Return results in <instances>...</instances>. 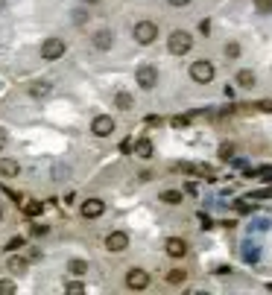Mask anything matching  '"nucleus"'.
Returning a JSON list of instances; mask_svg holds the SVG:
<instances>
[{"instance_id": "obj_34", "label": "nucleus", "mask_w": 272, "mask_h": 295, "mask_svg": "<svg viewBox=\"0 0 272 295\" xmlns=\"http://www.w3.org/2000/svg\"><path fill=\"white\" fill-rule=\"evenodd\" d=\"M0 222H3V208H0Z\"/></svg>"}, {"instance_id": "obj_10", "label": "nucleus", "mask_w": 272, "mask_h": 295, "mask_svg": "<svg viewBox=\"0 0 272 295\" xmlns=\"http://www.w3.org/2000/svg\"><path fill=\"white\" fill-rule=\"evenodd\" d=\"M167 255H170V257H185V255H188V243L179 240V237H170V240H167Z\"/></svg>"}, {"instance_id": "obj_31", "label": "nucleus", "mask_w": 272, "mask_h": 295, "mask_svg": "<svg viewBox=\"0 0 272 295\" xmlns=\"http://www.w3.org/2000/svg\"><path fill=\"white\" fill-rule=\"evenodd\" d=\"M258 108H264V111H272V102H258Z\"/></svg>"}, {"instance_id": "obj_13", "label": "nucleus", "mask_w": 272, "mask_h": 295, "mask_svg": "<svg viewBox=\"0 0 272 295\" xmlns=\"http://www.w3.org/2000/svg\"><path fill=\"white\" fill-rule=\"evenodd\" d=\"M237 85L240 88H255V73L252 70H237Z\"/></svg>"}, {"instance_id": "obj_33", "label": "nucleus", "mask_w": 272, "mask_h": 295, "mask_svg": "<svg viewBox=\"0 0 272 295\" xmlns=\"http://www.w3.org/2000/svg\"><path fill=\"white\" fill-rule=\"evenodd\" d=\"M82 3H100V0H82Z\"/></svg>"}, {"instance_id": "obj_17", "label": "nucleus", "mask_w": 272, "mask_h": 295, "mask_svg": "<svg viewBox=\"0 0 272 295\" xmlns=\"http://www.w3.org/2000/svg\"><path fill=\"white\" fill-rule=\"evenodd\" d=\"M67 272H70V275H85V272H88V263H85V260H70V263H67Z\"/></svg>"}, {"instance_id": "obj_7", "label": "nucleus", "mask_w": 272, "mask_h": 295, "mask_svg": "<svg viewBox=\"0 0 272 295\" xmlns=\"http://www.w3.org/2000/svg\"><path fill=\"white\" fill-rule=\"evenodd\" d=\"M105 249H108V252H126V249H129V234L111 231V234L105 237Z\"/></svg>"}, {"instance_id": "obj_25", "label": "nucleus", "mask_w": 272, "mask_h": 295, "mask_svg": "<svg viewBox=\"0 0 272 295\" xmlns=\"http://www.w3.org/2000/svg\"><path fill=\"white\" fill-rule=\"evenodd\" d=\"M85 18H88L85 9H76V12H73V23H85Z\"/></svg>"}, {"instance_id": "obj_14", "label": "nucleus", "mask_w": 272, "mask_h": 295, "mask_svg": "<svg viewBox=\"0 0 272 295\" xmlns=\"http://www.w3.org/2000/svg\"><path fill=\"white\" fill-rule=\"evenodd\" d=\"M135 155L144 158V161L152 158V143H149V140H138V143H135Z\"/></svg>"}, {"instance_id": "obj_19", "label": "nucleus", "mask_w": 272, "mask_h": 295, "mask_svg": "<svg viewBox=\"0 0 272 295\" xmlns=\"http://www.w3.org/2000/svg\"><path fill=\"white\" fill-rule=\"evenodd\" d=\"M41 211H44L41 202H26V205H23V214H26V216H38Z\"/></svg>"}, {"instance_id": "obj_32", "label": "nucleus", "mask_w": 272, "mask_h": 295, "mask_svg": "<svg viewBox=\"0 0 272 295\" xmlns=\"http://www.w3.org/2000/svg\"><path fill=\"white\" fill-rule=\"evenodd\" d=\"M3 146H6V132L0 129V149H3Z\"/></svg>"}, {"instance_id": "obj_1", "label": "nucleus", "mask_w": 272, "mask_h": 295, "mask_svg": "<svg viewBox=\"0 0 272 295\" xmlns=\"http://www.w3.org/2000/svg\"><path fill=\"white\" fill-rule=\"evenodd\" d=\"M190 47H193V35H190V32H185V29L170 32V38H167V50H170L173 56H185Z\"/></svg>"}, {"instance_id": "obj_26", "label": "nucleus", "mask_w": 272, "mask_h": 295, "mask_svg": "<svg viewBox=\"0 0 272 295\" xmlns=\"http://www.w3.org/2000/svg\"><path fill=\"white\" fill-rule=\"evenodd\" d=\"M231 152H234L231 143H223V146H220V155H223V158H231Z\"/></svg>"}, {"instance_id": "obj_15", "label": "nucleus", "mask_w": 272, "mask_h": 295, "mask_svg": "<svg viewBox=\"0 0 272 295\" xmlns=\"http://www.w3.org/2000/svg\"><path fill=\"white\" fill-rule=\"evenodd\" d=\"M114 102H117V108H123V111H129V108L135 105V99H132V94H126V91H120V94L114 97Z\"/></svg>"}, {"instance_id": "obj_8", "label": "nucleus", "mask_w": 272, "mask_h": 295, "mask_svg": "<svg viewBox=\"0 0 272 295\" xmlns=\"http://www.w3.org/2000/svg\"><path fill=\"white\" fill-rule=\"evenodd\" d=\"M146 284H149V275L144 269H129L126 272V287L129 290H146Z\"/></svg>"}, {"instance_id": "obj_21", "label": "nucleus", "mask_w": 272, "mask_h": 295, "mask_svg": "<svg viewBox=\"0 0 272 295\" xmlns=\"http://www.w3.org/2000/svg\"><path fill=\"white\" fill-rule=\"evenodd\" d=\"M26 269V260L23 257H12L9 260V272H23Z\"/></svg>"}, {"instance_id": "obj_24", "label": "nucleus", "mask_w": 272, "mask_h": 295, "mask_svg": "<svg viewBox=\"0 0 272 295\" xmlns=\"http://www.w3.org/2000/svg\"><path fill=\"white\" fill-rule=\"evenodd\" d=\"M255 6H258L261 15H270L272 12V0H255Z\"/></svg>"}, {"instance_id": "obj_18", "label": "nucleus", "mask_w": 272, "mask_h": 295, "mask_svg": "<svg viewBox=\"0 0 272 295\" xmlns=\"http://www.w3.org/2000/svg\"><path fill=\"white\" fill-rule=\"evenodd\" d=\"M161 202H167V205H179V202H182V193H179V190H164V193H161Z\"/></svg>"}, {"instance_id": "obj_3", "label": "nucleus", "mask_w": 272, "mask_h": 295, "mask_svg": "<svg viewBox=\"0 0 272 295\" xmlns=\"http://www.w3.org/2000/svg\"><path fill=\"white\" fill-rule=\"evenodd\" d=\"M158 38V26L152 20H138L135 23V41L138 44H152Z\"/></svg>"}, {"instance_id": "obj_4", "label": "nucleus", "mask_w": 272, "mask_h": 295, "mask_svg": "<svg viewBox=\"0 0 272 295\" xmlns=\"http://www.w3.org/2000/svg\"><path fill=\"white\" fill-rule=\"evenodd\" d=\"M64 56V41L62 38H47L44 44H41V59L44 61H56V59H62Z\"/></svg>"}, {"instance_id": "obj_2", "label": "nucleus", "mask_w": 272, "mask_h": 295, "mask_svg": "<svg viewBox=\"0 0 272 295\" xmlns=\"http://www.w3.org/2000/svg\"><path fill=\"white\" fill-rule=\"evenodd\" d=\"M214 73H217V70H214V64H211L208 59H199V61L190 64V79L199 82V85H208V82L214 79Z\"/></svg>"}, {"instance_id": "obj_28", "label": "nucleus", "mask_w": 272, "mask_h": 295, "mask_svg": "<svg viewBox=\"0 0 272 295\" xmlns=\"http://www.w3.org/2000/svg\"><path fill=\"white\" fill-rule=\"evenodd\" d=\"M64 290H67V293H82V284H76V281H70V284H67Z\"/></svg>"}, {"instance_id": "obj_30", "label": "nucleus", "mask_w": 272, "mask_h": 295, "mask_svg": "<svg viewBox=\"0 0 272 295\" xmlns=\"http://www.w3.org/2000/svg\"><path fill=\"white\" fill-rule=\"evenodd\" d=\"M190 0H170V6H188Z\"/></svg>"}, {"instance_id": "obj_27", "label": "nucleus", "mask_w": 272, "mask_h": 295, "mask_svg": "<svg viewBox=\"0 0 272 295\" xmlns=\"http://www.w3.org/2000/svg\"><path fill=\"white\" fill-rule=\"evenodd\" d=\"M0 293H15V284L12 281H0Z\"/></svg>"}, {"instance_id": "obj_5", "label": "nucleus", "mask_w": 272, "mask_h": 295, "mask_svg": "<svg viewBox=\"0 0 272 295\" xmlns=\"http://www.w3.org/2000/svg\"><path fill=\"white\" fill-rule=\"evenodd\" d=\"M135 79H138V85H141L144 91H149V88L158 85V70H155L152 64H141L138 73H135Z\"/></svg>"}, {"instance_id": "obj_11", "label": "nucleus", "mask_w": 272, "mask_h": 295, "mask_svg": "<svg viewBox=\"0 0 272 295\" xmlns=\"http://www.w3.org/2000/svg\"><path fill=\"white\" fill-rule=\"evenodd\" d=\"M111 41H114L111 29H100V32H94V47H97V50H108Z\"/></svg>"}, {"instance_id": "obj_12", "label": "nucleus", "mask_w": 272, "mask_h": 295, "mask_svg": "<svg viewBox=\"0 0 272 295\" xmlns=\"http://www.w3.org/2000/svg\"><path fill=\"white\" fill-rule=\"evenodd\" d=\"M18 173H21L18 161H12V158H3V161H0V176H6V178H15Z\"/></svg>"}, {"instance_id": "obj_6", "label": "nucleus", "mask_w": 272, "mask_h": 295, "mask_svg": "<svg viewBox=\"0 0 272 295\" xmlns=\"http://www.w3.org/2000/svg\"><path fill=\"white\" fill-rule=\"evenodd\" d=\"M91 132H94L97 138H108V135L114 132V120H111L108 114H100V117H94V123H91Z\"/></svg>"}, {"instance_id": "obj_23", "label": "nucleus", "mask_w": 272, "mask_h": 295, "mask_svg": "<svg viewBox=\"0 0 272 295\" xmlns=\"http://www.w3.org/2000/svg\"><path fill=\"white\" fill-rule=\"evenodd\" d=\"M18 249H23V237H12L6 243V252H18Z\"/></svg>"}, {"instance_id": "obj_20", "label": "nucleus", "mask_w": 272, "mask_h": 295, "mask_svg": "<svg viewBox=\"0 0 272 295\" xmlns=\"http://www.w3.org/2000/svg\"><path fill=\"white\" fill-rule=\"evenodd\" d=\"M188 275H185V269H173V272H167V284H182Z\"/></svg>"}, {"instance_id": "obj_29", "label": "nucleus", "mask_w": 272, "mask_h": 295, "mask_svg": "<svg viewBox=\"0 0 272 295\" xmlns=\"http://www.w3.org/2000/svg\"><path fill=\"white\" fill-rule=\"evenodd\" d=\"M32 234H35V237H41V234H47V225H32Z\"/></svg>"}, {"instance_id": "obj_16", "label": "nucleus", "mask_w": 272, "mask_h": 295, "mask_svg": "<svg viewBox=\"0 0 272 295\" xmlns=\"http://www.w3.org/2000/svg\"><path fill=\"white\" fill-rule=\"evenodd\" d=\"M50 91H53V85H50V82H35V85L29 88V94H32V97H47Z\"/></svg>"}, {"instance_id": "obj_22", "label": "nucleus", "mask_w": 272, "mask_h": 295, "mask_svg": "<svg viewBox=\"0 0 272 295\" xmlns=\"http://www.w3.org/2000/svg\"><path fill=\"white\" fill-rule=\"evenodd\" d=\"M226 56H229V59H237V56H240V44H237V41L226 44Z\"/></svg>"}, {"instance_id": "obj_9", "label": "nucleus", "mask_w": 272, "mask_h": 295, "mask_svg": "<svg viewBox=\"0 0 272 295\" xmlns=\"http://www.w3.org/2000/svg\"><path fill=\"white\" fill-rule=\"evenodd\" d=\"M103 211H105V202H103V199H88V202H82V216H85V219H97V216H103Z\"/></svg>"}]
</instances>
